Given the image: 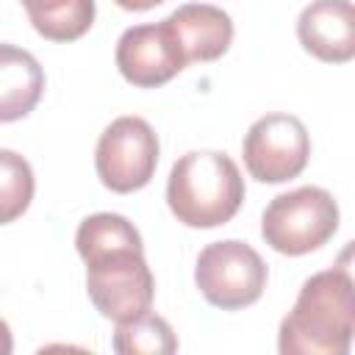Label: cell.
<instances>
[{
    "mask_svg": "<svg viewBox=\"0 0 355 355\" xmlns=\"http://www.w3.org/2000/svg\"><path fill=\"white\" fill-rule=\"evenodd\" d=\"M75 247L86 263V291L100 316L125 322L153 308L155 277L130 219L111 211L92 214L78 225Z\"/></svg>",
    "mask_w": 355,
    "mask_h": 355,
    "instance_id": "1",
    "label": "cell"
},
{
    "mask_svg": "<svg viewBox=\"0 0 355 355\" xmlns=\"http://www.w3.org/2000/svg\"><path fill=\"white\" fill-rule=\"evenodd\" d=\"M355 330L352 277L347 266L311 275L280 322L283 355H347Z\"/></svg>",
    "mask_w": 355,
    "mask_h": 355,
    "instance_id": "2",
    "label": "cell"
},
{
    "mask_svg": "<svg viewBox=\"0 0 355 355\" xmlns=\"http://www.w3.org/2000/svg\"><path fill=\"white\" fill-rule=\"evenodd\" d=\"M244 202V178L236 161L216 150L180 155L166 180V205L186 227H219Z\"/></svg>",
    "mask_w": 355,
    "mask_h": 355,
    "instance_id": "3",
    "label": "cell"
},
{
    "mask_svg": "<svg viewBox=\"0 0 355 355\" xmlns=\"http://www.w3.org/2000/svg\"><path fill=\"white\" fill-rule=\"evenodd\" d=\"M338 230V202L327 189L300 186L277 194L261 214V236L280 255H308Z\"/></svg>",
    "mask_w": 355,
    "mask_h": 355,
    "instance_id": "4",
    "label": "cell"
},
{
    "mask_svg": "<svg viewBox=\"0 0 355 355\" xmlns=\"http://www.w3.org/2000/svg\"><path fill=\"white\" fill-rule=\"evenodd\" d=\"M266 277L269 272L263 258L239 239L208 244L197 255L194 266V283L200 294L222 311H239L258 302L266 288Z\"/></svg>",
    "mask_w": 355,
    "mask_h": 355,
    "instance_id": "5",
    "label": "cell"
},
{
    "mask_svg": "<svg viewBox=\"0 0 355 355\" xmlns=\"http://www.w3.org/2000/svg\"><path fill=\"white\" fill-rule=\"evenodd\" d=\"M158 136L141 116L114 119L97 139L94 169L105 189L116 194L139 191L150 183L158 166Z\"/></svg>",
    "mask_w": 355,
    "mask_h": 355,
    "instance_id": "6",
    "label": "cell"
},
{
    "mask_svg": "<svg viewBox=\"0 0 355 355\" xmlns=\"http://www.w3.org/2000/svg\"><path fill=\"white\" fill-rule=\"evenodd\" d=\"M241 155L247 172L258 183H286L308 166V128L294 114H266L244 133Z\"/></svg>",
    "mask_w": 355,
    "mask_h": 355,
    "instance_id": "7",
    "label": "cell"
},
{
    "mask_svg": "<svg viewBox=\"0 0 355 355\" xmlns=\"http://www.w3.org/2000/svg\"><path fill=\"white\" fill-rule=\"evenodd\" d=\"M114 58L122 78L139 89L164 86L186 69V55L169 19L128 28L116 42Z\"/></svg>",
    "mask_w": 355,
    "mask_h": 355,
    "instance_id": "8",
    "label": "cell"
},
{
    "mask_svg": "<svg viewBox=\"0 0 355 355\" xmlns=\"http://www.w3.org/2000/svg\"><path fill=\"white\" fill-rule=\"evenodd\" d=\"M300 44L327 64H347L355 55V11L349 0H313L297 19Z\"/></svg>",
    "mask_w": 355,
    "mask_h": 355,
    "instance_id": "9",
    "label": "cell"
},
{
    "mask_svg": "<svg viewBox=\"0 0 355 355\" xmlns=\"http://www.w3.org/2000/svg\"><path fill=\"white\" fill-rule=\"evenodd\" d=\"M166 19L178 36V44L186 55V64L216 61L227 53L230 42H233L230 14L211 6V3H186V6L175 8Z\"/></svg>",
    "mask_w": 355,
    "mask_h": 355,
    "instance_id": "10",
    "label": "cell"
},
{
    "mask_svg": "<svg viewBox=\"0 0 355 355\" xmlns=\"http://www.w3.org/2000/svg\"><path fill=\"white\" fill-rule=\"evenodd\" d=\"M44 69L22 47L0 42V122L25 119L42 100Z\"/></svg>",
    "mask_w": 355,
    "mask_h": 355,
    "instance_id": "11",
    "label": "cell"
},
{
    "mask_svg": "<svg viewBox=\"0 0 355 355\" xmlns=\"http://www.w3.org/2000/svg\"><path fill=\"white\" fill-rule=\"evenodd\" d=\"M33 31L50 42H75L94 22V0H19Z\"/></svg>",
    "mask_w": 355,
    "mask_h": 355,
    "instance_id": "12",
    "label": "cell"
},
{
    "mask_svg": "<svg viewBox=\"0 0 355 355\" xmlns=\"http://www.w3.org/2000/svg\"><path fill=\"white\" fill-rule=\"evenodd\" d=\"M114 349L119 355H172L178 349V338L164 316L147 311L133 319L116 322Z\"/></svg>",
    "mask_w": 355,
    "mask_h": 355,
    "instance_id": "13",
    "label": "cell"
},
{
    "mask_svg": "<svg viewBox=\"0 0 355 355\" xmlns=\"http://www.w3.org/2000/svg\"><path fill=\"white\" fill-rule=\"evenodd\" d=\"M33 189L36 180L31 164L14 150H0V225H8L28 211Z\"/></svg>",
    "mask_w": 355,
    "mask_h": 355,
    "instance_id": "14",
    "label": "cell"
},
{
    "mask_svg": "<svg viewBox=\"0 0 355 355\" xmlns=\"http://www.w3.org/2000/svg\"><path fill=\"white\" fill-rule=\"evenodd\" d=\"M119 8H125V11H150V8H155V6H161L164 0H114Z\"/></svg>",
    "mask_w": 355,
    "mask_h": 355,
    "instance_id": "15",
    "label": "cell"
},
{
    "mask_svg": "<svg viewBox=\"0 0 355 355\" xmlns=\"http://www.w3.org/2000/svg\"><path fill=\"white\" fill-rule=\"evenodd\" d=\"M14 349V338H11V327L0 319V355H8Z\"/></svg>",
    "mask_w": 355,
    "mask_h": 355,
    "instance_id": "16",
    "label": "cell"
}]
</instances>
